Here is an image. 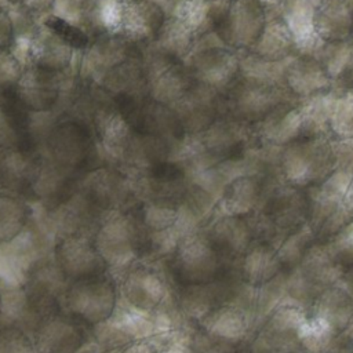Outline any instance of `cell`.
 Segmentation results:
<instances>
[{
    "label": "cell",
    "instance_id": "cell-12",
    "mask_svg": "<svg viewBox=\"0 0 353 353\" xmlns=\"http://www.w3.org/2000/svg\"><path fill=\"white\" fill-rule=\"evenodd\" d=\"M298 52L296 41L280 15L268 19L250 54L270 63H284Z\"/></svg>",
    "mask_w": 353,
    "mask_h": 353
},
{
    "label": "cell",
    "instance_id": "cell-13",
    "mask_svg": "<svg viewBox=\"0 0 353 353\" xmlns=\"http://www.w3.org/2000/svg\"><path fill=\"white\" fill-rule=\"evenodd\" d=\"M81 345L83 332L69 317H48L37 328L34 341L37 353H74Z\"/></svg>",
    "mask_w": 353,
    "mask_h": 353
},
{
    "label": "cell",
    "instance_id": "cell-15",
    "mask_svg": "<svg viewBox=\"0 0 353 353\" xmlns=\"http://www.w3.org/2000/svg\"><path fill=\"white\" fill-rule=\"evenodd\" d=\"M261 188L255 178L244 175L233 179L223 192L222 208L229 216H239L251 211L259 200Z\"/></svg>",
    "mask_w": 353,
    "mask_h": 353
},
{
    "label": "cell",
    "instance_id": "cell-5",
    "mask_svg": "<svg viewBox=\"0 0 353 353\" xmlns=\"http://www.w3.org/2000/svg\"><path fill=\"white\" fill-rule=\"evenodd\" d=\"M55 256L61 272L73 280L102 274L106 266L94 240L79 233L63 237L57 245Z\"/></svg>",
    "mask_w": 353,
    "mask_h": 353
},
{
    "label": "cell",
    "instance_id": "cell-3",
    "mask_svg": "<svg viewBox=\"0 0 353 353\" xmlns=\"http://www.w3.org/2000/svg\"><path fill=\"white\" fill-rule=\"evenodd\" d=\"M218 268L215 244L200 234H188L174 252L176 277L188 285H199L211 280Z\"/></svg>",
    "mask_w": 353,
    "mask_h": 353
},
{
    "label": "cell",
    "instance_id": "cell-21",
    "mask_svg": "<svg viewBox=\"0 0 353 353\" xmlns=\"http://www.w3.org/2000/svg\"><path fill=\"white\" fill-rule=\"evenodd\" d=\"M327 252L336 263L353 266V219L331 237Z\"/></svg>",
    "mask_w": 353,
    "mask_h": 353
},
{
    "label": "cell",
    "instance_id": "cell-23",
    "mask_svg": "<svg viewBox=\"0 0 353 353\" xmlns=\"http://www.w3.org/2000/svg\"><path fill=\"white\" fill-rule=\"evenodd\" d=\"M121 353H161L152 342L137 339L125 345V347L121 350Z\"/></svg>",
    "mask_w": 353,
    "mask_h": 353
},
{
    "label": "cell",
    "instance_id": "cell-22",
    "mask_svg": "<svg viewBox=\"0 0 353 353\" xmlns=\"http://www.w3.org/2000/svg\"><path fill=\"white\" fill-rule=\"evenodd\" d=\"M0 353H37L34 342L18 328L0 331Z\"/></svg>",
    "mask_w": 353,
    "mask_h": 353
},
{
    "label": "cell",
    "instance_id": "cell-6",
    "mask_svg": "<svg viewBox=\"0 0 353 353\" xmlns=\"http://www.w3.org/2000/svg\"><path fill=\"white\" fill-rule=\"evenodd\" d=\"M266 8L258 0H232L223 22L228 40L236 47L251 50L268 22Z\"/></svg>",
    "mask_w": 353,
    "mask_h": 353
},
{
    "label": "cell",
    "instance_id": "cell-7",
    "mask_svg": "<svg viewBox=\"0 0 353 353\" xmlns=\"http://www.w3.org/2000/svg\"><path fill=\"white\" fill-rule=\"evenodd\" d=\"M256 137L269 146H280L291 143L301 138L302 120L299 101L290 99L277 105L259 123L255 124Z\"/></svg>",
    "mask_w": 353,
    "mask_h": 353
},
{
    "label": "cell",
    "instance_id": "cell-2",
    "mask_svg": "<svg viewBox=\"0 0 353 353\" xmlns=\"http://www.w3.org/2000/svg\"><path fill=\"white\" fill-rule=\"evenodd\" d=\"M65 306L73 317L101 325L116 310V290L113 283L102 274L74 280L63 292Z\"/></svg>",
    "mask_w": 353,
    "mask_h": 353
},
{
    "label": "cell",
    "instance_id": "cell-26",
    "mask_svg": "<svg viewBox=\"0 0 353 353\" xmlns=\"http://www.w3.org/2000/svg\"><path fill=\"white\" fill-rule=\"evenodd\" d=\"M3 313V295H1V292H0V314Z\"/></svg>",
    "mask_w": 353,
    "mask_h": 353
},
{
    "label": "cell",
    "instance_id": "cell-14",
    "mask_svg": "<svg viewBox=\"0 0 353 353\" xmlns=\"http://www.w3.org/2000/svg\"><path fill=\"white\" fill-rule=\"evenodd\" d=\"M313 316L335 334L338 330L343 328L353 316L352 294L336 285L328 288L319 296Z\"/></svg>",
    "mask_w": 353,
    "mask_h": 353
},
{
    "label": "cell",
    "instance_id": "cell-24",
    "mask_svg": "<svg viewBox=\"0 0 353 353\" xmlns=\"http://www.w3.org/2000/svg\"><path fill=\"white\" fill-rule=\"evenodd\" d=\"M161 353H199L189 341L186 339H175L172 342H170L163 350Z\"/></svg>",
    "mask_w": 353,
    "mask_h": 353
},
{
    "label": "cell",
    "instance_id": "cell-25",
    "mask_svg": "<svg viewBox=\"0 0 353 353\" xmlns=\"http://www.w3.org/2000/svg\"><path fill=\"white\" fill-rule=\"evenodd\" d=\"M258 1H261L262 4H265L266 7H269V6H280V3H281L283 0H258Z\"/></svg>",
    "mask_w": 353,
    "mask_h": 353
},
{
    "label": "cell",
    "instance_id": "cell-16",
    "mask_svg": "<svg viewBox=\"0 0 353 353\" xmlns=\"http://www.w3.org/2000/svg\"><path fill=\"white\" fill-rule=\"evenodd\" d=\"M205 330L221 339L233 341L241 338L248 328L244 312L234 306H223L210 312L204 317Z\"/></svg>",
    "mask_w": 353,
    "mask_h": 353
},
{
    "label": "cell",
    "instance_id": "cell-4",
    "mask_svg": "<svg viewBox=\"0 0 353 353\" xmlns=\"http://www.w3.org/2000/svg\"><path fill=\"white\" fill-rule=\"evenodd\" d=\"M283 84L295 99L334 90V83L314 54H299L284 62Z\"/></svg>",
    "mask_w": 353,
    "mask_h": 353
},
{
    "label": "cell",
    "instance_id": "cell-19",
    "mask_svg": "<svg viewBox=\"0 0 353 353\" xmlns=\"http://www.w3.org/2000/svg\"><path fill=\"white\" fill-rule=\"evenodd\" d=\"M25 222V210L17 201L0 197V245L18 237Z\"/></svg>",
    "mask_w": 353,
    "mask_h": 353
},
{
    "label": "cell",
    "instance_id": "cell-1",
    "mask_svg": "<svg viewBox=\"0 0 353 353\" xmlns=\"http://www.w3.org/2000/svg\"><path fill=\"white\" fill-rule=\"evenodd\" d=\"M335 168L334 142L328 137H301L281 148L280 171L291 186H319Z\"/></svg>",
    "mask_w": 353,
    "mask_h": 353
},
{
    "label": "cell",
    "instance_id": "cell-8",
    "mask_svg": "<svg viewBox=\"0 0 353 353\" xmlns=\"http://www.w3.org/2000/svg\"><path fill=\"white\" fill-rule=\"evenodd\" d=\"M95 247L109 266H123L137 254L138 240L132 225L124 218L103 223L94 239Z\"/></svg>",
    "mask_w": 353,
    "mask_h": 353
},
{
    "label": "cell",
    "instance_id": "cell-20",
    "mask_svg": "<svg viewBox=\"0 0 353 353\" xmlns=\"http://www.w3.org/2000/svg\"><path fill=\"white\" fill-rule=\"evenodd\" d=\"M245 274L251 281H265L277 270V258L269 248H258L248 254L244 263Z\"/></svg>",
    "mask_w": 353,
    "mask_h": 353
},
{
    "label": "cell",
    "instance_id": "cell-11",
    "mask_svg": "<svg viewBox=\"0 0 353 353\" xmlns=\"http://www.w3.org/2000/svg\"><path fill=\"white\" fill-rule=\"evenodd\" d=\"M314 0H283L279 15L291 30L298 52L314 54L323 44L314 29Z\"/></svg>",
    "mask_w": 353,
    "mask_h": 353
},
{
    "label": "cell",
    "instance_id": "cell-10",
    "mask_svg": "<svg viewBox=\"0 0 353 353\" xmlns=\"http://www.w3.org/2000/svg\"><path fill=\"white\" fill-rule=\"evenodd\" d=\"M123 291L131 307L149 313L156 310L165 298V283L149 268H135L124 279Z\"/></svg>",
    "mask_w": 353,
    "mask_h": 353
},
{
    "label": "cell",
    "instance_id": "cell-9",
    "mask_svg": "<svg viewBox=\"0 0 353 353\" xmlns=\"http://www.w3.org/2000/svg\"><path fill=\"white\" fill-rule=\"evenodd\" d=\"M314 29L321 43L353 39V0H316Z\"/></svg>",
    "mask_w": 353,
    "mask_h": 353
},
{
    "label": "cell",
    "instance_id": "cell-18",
    "mask_svg": "<svg viewBox=\"0 0 353 353\" xmlns=\"http://www.w3.org/2000/svg\"><path fill=\"white\" fill-rule=\"evenodd\" d=\"M328 128L332 141L353 139V88L335 92Z\"/></svg>",
    "mask_w": 353,
    "mask_h": 353
},
{
    "label": "cell",
    "instance_id": "cell-17",
    "mask_svg": "<svg viewBox=\"0 0 353 353\" xmlns=\"http://www.w3.org/2000/svg\"><path fill=\"white\" fill-rule=\"evenodd\" d=\"M66 277L58 265L40 266L32 272L26 285V298L32 303H48L55 299L62 287V279Z\"/></svg>",
    "mask_w": 353,
    "mask_h": 353
}]
</instances>
